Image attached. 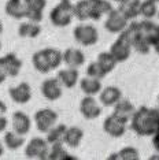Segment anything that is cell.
Wrapping results in <instances>:
<instances>
[{"label":"cell","mask_w":159,"mask_h":160,"mask_svg":"<svg viewBox=\"0 0 159 160\" xmlns=\"http://www.w3.org/2000/svg\"><path fill=\"white\" fill-rule=\"evenodd\" d=\"M113 2L118 3V4H121V3H125V2H128V0H113Z\"/></svg>","instance_id":"42"},{"label":"cell","mask_w":159,"mask_h":160,"mask_svg":"<svg viewBox=\"0 0 159 160\" xmlns=\"http://www.w3.org/2000/svg\"><path fill=\"white\" fill-rule=\"evenodd\" d=\"M0 49H2V41H0Z\"/></svg>","instance_id":"44"},{"label":"cell","mask_w":159,"mask_h":160,"mask_svg":"<svg viewBox=\"0 0 159 160\" xmlns=\"http://www.w3.org/2000/svg\"><path fill=\"white\" fill-rule=\"evenodd\" d=\"M33 121L40 133H48L55 126L58 121V114L51 108H43V110L36 111Z\"/></svg>","instance_id":"7"},{"label":"cell","mask_w":159,"mask_h":160,"mask_svg":"<svg viewBox=\"0 0 159 160\" xmlns=\"http://www.w3.org/2000/svg\"><path fill=\"white\" fill-rule=\"evenodd\" d=\"M74 40L82 47H92L99 41V32L93 25H77L73 30Z\"/></svg>","instance_id":"5"},{"label":"cell","mask_w":159,"mask_h":160,"mask_svg":"<svg viewBox=\"0 0 159 160\" xmlns=\"http://www.w3.org/2000/svg\"><path fill=\"white\" fill-rule=\"evenodd\" d=\"M67 2H71V0H67Z\"/></svg>","instance_id":"46"},{"label":"cell","mask_w":159,"mask_h":160,"mask_svg":"<svg viewBox=\"0 0 159 160\" xmlns=\"http://www.w3.org/2000/svg\"><path fill=\"white\" fill-rule=\"evenodd\" d=\"M96 62L102 66V68L107 72V74H110V72L115 68L117 63H118L117 59L113 56V53H111L110 51H107V52H100L99 55H97Z\"/></svg>","instance_id":"28"},{"label":"cell","mask_w":159,"mask_h":160,"mask_svg":"<svg viewBox=\"0 0 159 160\" xmlns=\"http://www.w3.org/2000/svg\"><path fill=\"white\" fill-rule=\"evenodd\" d=\"M80 112L85 119L93 121V119L99 118L102 115V107L93 96H86L85 94V97L80 103Z\"/></svg>","instance_id":"13"},{"label":"cell","mask_w":159,"mask_h":160,"mask_svg":"<svg viewBox=\"0 0 159 160\" xmlns=\"http://www.w3.org/2000/svg\"><path fill=\"white\" fill-rule=\"evenodd\" d=\"M86 75L88 77H92V78H97V79H103L104 77L107 75V72L103 70L102 66L95 60V62H91L86 67Z\"/></svg>","instance_id":"35"},{"label":"cell","mask_w":159,"mask_h":160,"mask_svg":"<svg viewBox=\"0 0 159 160\" xmlns=\"http://www.w3.org/2000/svg\"><path fill=\"white\" fill-rule=\"evenodd\" d=\"M152 48L155 49V52H156L158 55H159V40H158V41H156V42H155V44L152 45Z\"/></svg>","instance_id":"39"},{"label":"cell","mask_w":159,"mask_h":160,"mask_svg":"<svg viewBox=\"0 0 159 160\" xmlns=\"http://www.w3.org/2000/svg\"><path fill=\"white\" fill-rule=\"evenodd\" d=\"M4 11L14 19H22L25 18V2L23 0H7Z\"/></svg>","instance_id":"23"},{"label":"cell","mask_w":159,"mask_h":160,"mask_svg":"<svg viewBox=\"0 0 159 160\" xmlns=\"http://www.w3.org/2000/svg\"><path fill=\"white\" fill-rule=\"evenodd\" d=\"M6 112H7V105L0 100V115H4Z\"/></svg>","instance_id":"38"},{"label":"cell","mask_w":159,"mask_h":160,"mask_svg":"<svg viewBox=\"0 0 159 160\" xmlns=\"http://www.w3.org/2000/svg\"><path fill=\"white\" fill-rule=\"evenodd\" d=\"M125 30L128 33L129 38H131L133 49H136L141 55H147L151 49V44L147 40L146 34L143 33V30L140 29V23L136 22V21H132L131 25H128V28Z\"/></svg>","instance_id":"3"},{"label":"cell","mask_w":159,"mask_h":160,"mask_svg":"<svg viewBox=\"0 0 159 160\" xmlns=\"http://www.w3.org/2000/svg\"><path fill=\"white\" fill-rule=\"evenodd\" d=\"M155 2H156V0H155Z\"/></svg>","instance_id":"49"},{"label":"cell","mask_w":159,"mask_h":160,"mask_svg":"<svg viewBox=\"0 0 159 160\" xmlns=\"http://www.w3.org/2000/svg\"><path fill=\"white\" fill-rule=\"evenodd\" d=\"M22 68V62L15 53H6L0 58V70L6 77H17Z\"/></svg>","instance_id":"9"},{"label":"cell","mask_w":159,"mask_h":160,"mask_svg":"<svg viewBox=\"0 0 159 160\" xmlns=\"http://www.w3.org/2000/svg\"><path fill=\"white\" fill-rule=\"evenodd\" d=\"M80 88H81V90L86 96H96V94H99L102 92L103 86H102L100 79L92 78V77L86 75L85 78H82L81 81H80Z\"/></svg>","instance_id":"22"},{"label":"cell","mask_w":159,"mask_h":160,"mask_svg":"<svg viewBox=\"0 0 159 160\" xmlns=\"http://www.w3.org/2000/svg\"><path fill=\"white\" fill-rule=\"evenodd\" d=\"M129 25V21L122 15V12L117 8H113L110 12L107 14V19L104 22V29L110 33H121L124 32Z\"/></svg>","instance_id":"8"},{"label":"cell","mask_w":159,"mask_h":160,"mask_svg":"<svg viewBox=\"0 0 159 160\" xmlns=\"http://www.w3.org/2000/svg\"><path fill=\"white\" fill-rule=\"evenodd\" d=\"M132 42H131V38H129L126 30L121 32L118 36V38L113 42L110 48V52L113 53V56L117 59L118 63H124L131 58V53H132Z\"/></svg>","instance_id":"4"},{"label":"cell","mask_w":159,"mask_h":160,"mask_svg":"<svg viewBox=\"0 0 159 160\" xmlns=\"http://www.w3.org/2000/svg\"><path fill=\"white\" fill-rule=\"evenodd\" d=\"M122 99V92L117 86H106L99 93V101L104 107H114Z\"/></svg>","instance_id":"16"},{"label":"cell","mask_w":159,"mask_h":160,"mask_svg":"<svg viewBox=\"0 0 159 160\" xmlns=\"http://www.w3.org/2000/svg\"><path fill=\"white\" fill-rule=\"evenodd\" d=\"M158 17H159V10H158Z\"/></svg>","instance_id":"45"},{"label":"cell","mask_w":159,"mask_h":160,"mask_svg":"<svg viewBox=\"0 0 159 160\" xmlns=\"http://www.w3.org/2000/svg\"><path fill=\"white\" fill-rule=\"evenodd\" d=\"M159 127V111L155 108L143 107L137 108L131 119V129L140 137L154 136Z\"/></svg>","instance_id":"1"},{"label":"cell","mask_w":159,"mask_h":160,"mask_svg":"<svg viewBox=\"0 0 159 160\" xmlns=\"http://www.w3.org/2000/svg\"><path fill=\"white\" fill-rule=\"evenodd\" d=\"M156 2H159V0H156Z\"/></svg>","instance_id":"47"},{"label":"cell","mask_w":159,"mask_h":160,"mask_svg":"<svg viewBox=\"0 0 159 160\" xmlns=\"http://www.w3.org/2000/svg\"><path fill=\"white\" fill-rule=\"evenodd\" d=\"M41 94L49 101L60 99L63 94V85L56 78H47L41 83Z\"/></svg>","instance_id":"12"},{"label":"cell","mask_w":159,"mask_h":160,"mask_svg":"<svg viewBox=\"0 0 159 160\" xmlns=\"http://www.w3.org/2000/svg\"><path fill=\"white\" fill-rule=\"evenodd\" d=\"M63 63L67 67H81L85 63V55L78 48H67L63 52Z\"/></svg>","instance_id":"19"},{"label":"cell","mask_w":159,"mask_h":160,"mask_svg":"<svg viewBox=\"0 0 159 160\" xmlns=\"http://www.w3.org/2000/svg\"><path fill=\"white\" fill-rule=\"evenodd\" d=\"M73 8H74V4H71V2L60 0V3H58L49 11V21H51V23L56 28L69 26L74 18Z\"/></svg>","instance_id":"2"},{"label":"cell","mask_w":159,"mask_h":160,"mask_svg":"<svg viewBox=\"0 0 159 160\" xmlns=\"http://www.w3.org/2000/svg\"><path fill=\"white\" fill-rule=\"evenodd\" d=\"M44 52L47 55V59L49 62V66L52 70H55L62 64L63 62V52H60L56 48H44Z\"/></svg>","instance_id":"33"},{"label":"cell","mask_w":159,"mask_h":160,"mask_svg":"<svg viewBox=\"0 0 159 160\" xmlns=\"http://www.w3.org/2000/svg\"><path fill=\"white\" fill-rule=\"evenodd\" d=\"M8 94L15 104H26L32 99V88L28 82H21L19 85L10 88Z\"/></svg>","instance_id":"14"},{"label":"cell","mask_w":159,"mask_h":160,"mask_svg":"<svg viewBox=\"0 0 159 160\" xmlns=\"http://www.w3.org/2000/svg\"><path fill=\"white\" fill-rule=\"evenodd\" d=\"M11 126L15 133L21 134V136H26L32 129V121L25 112L15 111L11 116Z\"/></svg>","instance_id":"15"},{"label":"cell","mask_w":159,"mask_h":160,"mask_svg":"<svg viewBox=\"0 0 159 160\" xmlns=\"http://www.w3.org/2000/svg\"><path fill=\"white\" fill-rule=\"evenodd\" d=\"M2 33H3V23L0 22V34H2Z\"/></svg>","instance_id":"43"},{"label":"cell","mask_w":159,"mask_h":160,"mask_svg":"<svg viewBox=\"0 0 159 160\" xmlns=\"http://www.w3.org/2000/svg\"><path fill=\"white\" fill-rule=\"evenodd\" d=\"M110 160H139L140 153L136 148L133 147H125L122 148L117 153H113L111 156H108Z\"/></svg>","instance_id":"30"},{"label":"cell","mask_w":159,"mask_h":160,"mask_svg":"<svg viewBox=\"0 0 159 160\" xmlns=\"http://www.w3.org/2000/svg\"><path fill=\"white\" fill-rule=\"evenodd\" d=\"M8 126V119L4 118L3 115H0V133H3Z\"/></svg>","instance_id":"37"},{"label":"cell","mask_w":159,"mask_h":160,"mask_svg":"<svg viewBox=\"0 0 159 160\" xmlns=\"http://www.w3.org/2000/svg\"><path fill=\"white\" fill-rule=\"evenodd\" d=\"M67 126L60 123V125L54 126L48 133H47V141L49 145L54 144H64V134H66Z\"/></svg>","instance_id":"27"},{"label":"cell","mask_w":159,"mask_h":160,"mask_svg":"<svg viewBox=\"0 0 159 160\" xmlns=\"http://www.w3.org/2000/svg\"><path fill=\"white\" fill-rule=\"evenodd\" d=\"M58 79L60 81V83L63 85V88L71 89L75 86V83L80 79V71L75 67H67V68H62V70L58 71Z\"/></svg>","instance_id":"18"},{"label":"cell","mask_w":159,"mask_h":160,"mask_svg":"<svg viewBox=\"0 0 159 160\" xmlns=\"http://www.w3.org/2000/svg\"><path fill=\"white\" fill-rule=\"evenodd\" d=\"M74 17L77 18L78 21L84 22V21L89 19V0H80L74 4L73 8Z\"/></svg>","instance_id":"32"},{"label":"cell","mask_w":159,"mask_h":160,"mask_svg":"<svg viewBox=\"0 0 159 160\" xmlns=\"http://www.w3.org/2000/svg\"><path fill=\"white\" fill-rule=\"evenodd\" d=\"M82 138H84V130L80 129L78 126L67 127L66 134H64V144L70 148H77L81 144Z\"/></svg>","instance_id":"24"},{"label":"cell","mask_w":159,"mask_h":160,"mask_svg":"<svg viewBox=\"0 0 159 160\" xmlns=\"http://www.w3.org/2000/svg\"><path fill=\"white\" fill-rule=\"evenodd\" d=\"M140 15L144 17V19H152L158 15V6L155 0H141L140 6Z\"/></svg>","instance_id":"31"},{"label":"cell","mask_w":159,"mask_h":160,"mask_svg":"<svg viewBox=\"0 0 159 160\" xmlns=\"http://www.w3.org/2000/svg\"><path fill=\"white\" fill-rule=\"evenodd\" d=\"M140 6L141 0H128L125 3H121L118 6V10L128 21H135L140 15Z\"/></svg>","instance_id":"21"},{"label":"cell","mask_w":159,"mask_h":160,"mask_svg":"<svg viewBox=\"0 0 159 160\" xmlns=\"http://www.w3.org/2000/svg\"><path fill=\"white\" fill-rule=\"evenodd\" d=\"M70 155H67L66 149L63 148V144H54L51 145L48 153V159L49 160H64V159H70Z\"/></svg>","instance_id":"34"},{"label":"cell","mask_w":159,"mask_h":160,"mask_svg":"<svg viewBox=\"0 0 159 160\" xmlns=\"http://www.w3.org/2000/svg\"><path fill=\"white\" fill-rule=\"evenodd\" d=\"M103 130L107 136H110L113 138H121L126 133V122L119 119L118 116H115L114 114H111L110 116H107V118L104 119Z\"/></svg>","instance_id":"10"},{"label":"cell","mask_w":159,"mask_h":160,"mask_svg":"<svg viewBox=\"0 0 159 160\" xmlns=\"http://www.w3.org/2000/svg\"><path fill=\"white\" fill-rule=\"evenodd\" d=\"M135 111H136V108H135V105H133L131 101L126 100V99H121L117 104L114 105V112L113 114L115 116H118L119 119H122L124 122L129 123L131 122V119H132V116H133V114H135Z\"/></svg>","instance_id":"20"},{"label":"cell","mask_w":159,"mask_h":160,"mask_svg":"<svg viewBox=\"0 0 159 160\" xmlns=\"http://www.w3.org/2000/svg\"><path fill=\"white\" fill-rule=\"evenodd\" d=\"M3 141H4V145L10 149V151H17V149H19L25 144L23 136H21V134L15 133L14 130H13V132H7L4 134V138H3Z\"/></svg>","instance_id":"29"},{"label":"cell","mask_w":159,"mask_h":160,"mask_svg":"<svg viewBox=\"0 0 159 160\" xmlns=\"http://www.w3.org/2000/svg\"><path fill=\"white\" fill-rule=\"evenodd\" d=\"M3 153H4V147H3L2 141H0V158H2V156H3Z\"/></svg>","instance_id":"41"},{"label":"cell","mask_w":159,"mask_h":160,"mask_svg":"<svg viewBox=\"0 0 159 160\" xmlns=\"http://www.w3.org/2000/svg\"><path fill=\"white\" fill-rule=\"evenodd\" d=\"M32 62H33V67L41 74H48L49 71H52L44 49H40L37 52H34L33 56H32Z\"/></svg>","instance_id":"26"},{"label":"cell","mask_w":159,"mask_h":160,"mask_svg":"<svg viewBox=\"0 0 159 160\" xmlns=\"http://www.w3.org/2000/svg\"><path fill=\"white\" fill-rule=\"evenodd\" d=\"M40 33H41V26L37 22L28 21L18 26V34L23 38H36L37 36H40Z\"/></svg>","instance_id":"25"},{"label":"cell","mask_w":159,"mask_h":160,"mask_svg":"<svg viewBox=\"0 0 159 160\" xmlns=\"http://www.w3.org/2000/svg\"><path fill=\"white\" fill-rule=\"evenodd\" d=\"M113 10L111 3L107 0H89V19L99 21L104 14H108Z\"/></svg>","instance_id":"17"},{"label":"cell","mask_w":159,"mask_h":160,"mask_svg":"<svg viewBox=\"0 0 159 160\" xmlns=\"http://www.w3.org/2000/svg\"><path fill=\"white\" fill-rule=\"evenodd\" d=\"M152 145H154V148L156 149V152H159V127L152 136Z\"/></svg>","instance_id":"36"},{"label":"cell","mask_w":159,"mask_h":160,"mask_svg":"<svg viewBox=\"0 0 159 160\" xmlns=\"http://www.w3.org/2000/svg\"><path fill=\"white\" fill-rule=\"evenodd\" d=\"M158 111H159V108H158Z\"/></svg>","instance_id":"48"},{"label":"cell","mask_w":159,"mask_h":160,"mask_svg":"<svg viewBox=\"0 0 159 160\" xmlns=\"http://www.w3.org/2000/svg\"><path fill=\"white\" fill-rule=\"evenodd\" d=\"M47 138L41 137H34L32 138L25 147V156L28 159H38V160H45L48 159L49 153V147Z\"/></svg>","instance_id":"6"},{"label":"cell","mask_w":159,"mask_h":160,"mask_svg":"<svg viewBox=\"0 0 159 160\" xmlns=\"http://www.w3.org/2000/svg\"><path fill=\"white\" fill-rule=\"evenodd\" d=\"M6 78H7V77L2 72V70H0V85H2V83L4 82V79H6Z\"/></svg>","instance_id":"40"},{"label":"cell","mask_w":159,"mask_h":160,"mask_svg":"<svg viewBox=\"0 0 159 160\" xmlns=\"http://www.w3.org/2000/svg\"><path fill=\"white\" fill-rule=\"evenodd\" d=\"M25 18L32 22L40 23L43 21V12L47 7V0H23Z\"/></svg>","instance_id":"11"}]
</instances>
